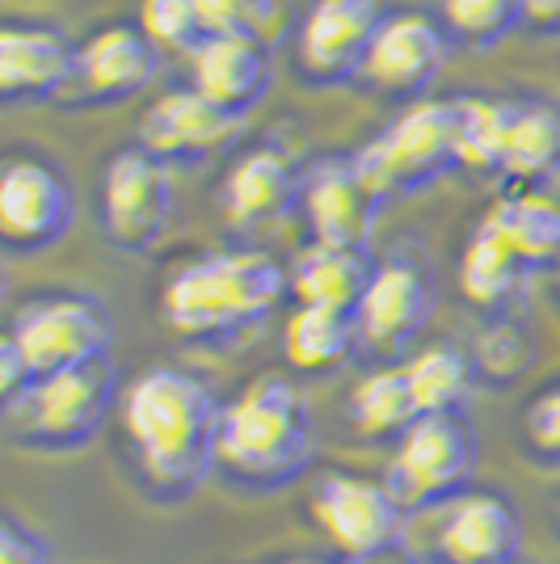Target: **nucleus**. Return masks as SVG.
Listing matches in <instances>:
<instances>
[{
	"mask_svg": "<svg viewBox=\"0 0 560 564\" xmlns=\"http://www.w3.org/2000/svg\"><path fill=\"white\" fill-rule=\"evenodd\" d=\"M560 173V106L506 101V161L502 177L539 186Z\"/></svg>",
	"mask_w": 560,
	"mask_h": 564,
	"instance_id": "obj_23",
	"label": "nucleus"
},
{
	"mask_svg": "<svg viewBox=\"0 0 560 564\" xmlns=\"http://www.w3.org/2000/svg\"><path fill=\"white\" fill-rule=\"evenodd\" d=\"M9 337L22 346L34 379L85 367L110 354V312L89 295H39L13 312Z\"/></svg>",
	"mask_w": 560,
	"mask_h": 564,
	"instance_id": "obj_8",
	"label": "nucleus"
},
{
	"mask_svg": "<svg viewBox=\"0 0 560 564\" xmlns=\"http://www.w3.org/2000/svg\"><path fill=\"white\" fill-rule=\"evenodd\" d=\"M527 25H536L543 34L560 30V0H527Z\"/></svg>",
	"mask_w": 560,
	"mask_h": 564,
	"instance_id": "obj_36",
	"label": "nucleus"
},
{
	"mask_svg": "<svg viewBox=\"0 0 560 564\" xmlns=\"http://www.w3.org/2000/svg\"><path fill=\"white\" fill-rule=\"evenodd\" d=\"M308 510L325 531V540L346 556V564L388 556L405 540V510L388 494V485L371 476H354V471L316 476Z\"/></svg>",
	"mask_w": 560,
	"mask_h": 564,
	"instance_id": "obj_7",
	"label": "nucleus"
},
{
	"mask_svg": "<svg viewBox=\"0 0 560 564\" xmlns=\"http://www.w3.org/2000/svg\"><path fill=\"white\" fill-rule=\"evenodd\" d=\"M291 282L261 249H219L177 265L161 291V321L186 341H228L266 321Z\"/></svg>",
	"mask_w": 560,
	"mask_h": 564,
	"instance_id": "obj_2",
	"label": "nucleus"
},
{
	"mask_svg": "<svg viewBox=\"0 0 560 564\" xmlns=\"http://www.w3.org/2000/svg\"><path fill=\"white\" fill-rule=\"evenodd\" d=\"M76 80V47L51 25L0 30V97L4 101H47Z\"/></svg>",
	"mask_w": 560,
	"mask_h": 564,
	"instance_id": "obj_19",
	"label": "nucleus"
},
{
	"mask_svg": "<svg viewBox=\"0 0 560 564\" xmlns=\"http://www.w3.org/2000/svg\"><path fill=\"white\" fill-rule=\"evenodd\" d=\"M409 564H439V561H409Z\"/></svg>",
	"mask_w": 560,
	"mask_h": 564,
	"instance_id": "obj_39",
	"label": "nucleus"
},
{
	"mask_svg": "<svg viewBox=\"0 0 560 564\" xmlns=\"http://www.w3.org/2000/svg\"><path fill=\"white\" fill-rule=\"evenodd\" d=\"M557 286H560V265H557Z\"/></svg>",
	"mask_w": 560,
	"mask_h": 564,
	"instance_id": "obj_41",
	"label": "nucleus"
},
{
	"mask_svg": "<svg viewBox=\"0 0 560 564\" xmlns=\"http://www.w3.org/2000/svg\"><path fill=\"white\" fill-rule=\"evenodd\" d=\"M358 346L351 312H333V307H295L282 325V358L300 371V376H329L337 371L351 350Z\"/></svg>",
	"mask_w": 560,
	"mask_h": 564,
	"instance_id": "obj_25",
	"label": "nucleus"
},
{
	"mask_svg": "<svg viewBox=\"0 0 560 564\" xmlns=\"http://www.w3.org/2000/svg\"><path fill=\"white\" fill-rule=\"evenodd\" d=\"M118 397L122 392H118L115 362L106 354V358H94L85 367L39 379L22 400L4 404V417L22 443L80 447L97 434V425L106 422V413L115 409Z\"/></svg>",
	"mask_w": 560,
	"mask_h": 564,
	"instance_id": "obj_5",
	"label": "nucleus"
},
{
	"mask_svg": "<svg viewBox=\"0 0 560 564\" xmlns=\"http://www.w3.org/2000/svg\"><path fill=\"white\" fill-rule=\"evenodd\" d=\"M140 30L152 39L157 51H190L207 39L198 0H143L140 4Z\"/></svg>",
	"mask_w": 560,
	"mask_h": 564,
	"instance_id": "obj_32",
	"label": "nucleus"
},
{
	"mask_svg": "<svg viewBox=\"0 0 560 564\" xmlns=\"http://www.w3.org/2000/svg\"><path fill=\"white\" fill-rule=\"evenodd\" d=\"M472 362H476V379H489V383H514L518 376H527L536 346H531V333L523 329L518 321H493L476 333L472 341Z\"/></svg>",
	"mask_w": 560,
	"mask_h": 564,
	"instance_id": "obj_30",
	"label": "nucleus"
},
{
	"mask_svg": "<svg viewBox=\"0 0 560 564\" xmlns=\"http://www.w3.org/2000/svg\"><path fill=\"white\" fill-rule=\"evenodd\" d=\"M384 18L388 13L379 0H312L295 39L300 72L316 85H342L351 76H363Z\"/></svg>",
	"mask_w": 560,
	"mask_h": 564,
	"instance_id": "obj_11",
	"label": "nucleus"
},
{
	"mask_svg": "<svg viewBox=\"0 0 560 564\" xmlns=\"http://www.w3.org/2000/svg\"><path fill=\"white\" fill-rule=\"evenodd\" d=\"M557 527H560V501H557Z\"/></svg>",
	"mask_w": 560,
	"mask_h": 564,
	"instance_id": "obj_40",
	"label": "nucleus"
},
{
	"mask_svg": "<svg viewBox=\"0 0 560 564\" xmlns=\"http://www.w3.org/2000/svg\"><path fill=\"white\" fill-rule=\"evenodd\" d=\"M173 182L161 161L140 148L110 156L101 177V228L122 253H148L173 224Z\"/></svg>",
	"mask_w": 560,
	"mask_h": 564,
	"instance_id": "obj_10",
	"label": "nucleus"
},
{
	"mask_svg": "<svg viewBox=\"0 0 560 564\" xmlns=\"http://www.w3.org/2000/svg\"><path fill=\"white\" fill-rule=\"evenodd\" d=\"M161 51L140 25H106L76 47V85L89 101H127L152 85Z\"/></svg>",
	"mask_w": 560,
	"mask_h": 564,
	"instance_id": "obj_17",
	"label": "nucleus"
},
{
	"mask_svg": "<svg viewBox=\"0 0 560 564\" xmlns=\"http://www.w3.org/2000/svg\"><path fill=\"white\" fill-rule=\"evenodd\" d=\"M34 383H39V379H34V371H30L22 346L4 333V341H0V400L13 404V400H22Z\"/></svg>",
	"mask_w": 560,
	"mask_h": 564,
	"instance_id": "obj_35",
	"label": "nucleus"
},
{
	"mask_svg": "<svg viewBox=\"0 0 560 564\" xmlns=\"http://www.w3.org/2000/svg\"><path fill=\"white\" fill-rule=\"evenodd\" d=\"M472 468H476V438L460 422V413H430L409 425V434L397 443L384 485L405 514H421L464 494Z\"/></svg>",
	"mask_w": 560,
	"mask_h": 564,
	"instance_id": "obj_6",
	"label": "nucleus"
},
{
	"mask_svg": "<svg viewBox=\"0 0 560 564\" xmlns=\"http://www.w3.org/2000/svg\"><path fill=\"white\" fill-rule=\"evenodd\" d=\"M523 279H527V265L518 261V253L493 228L476 224V232L467 236L460 253V291L467 304L481 312H497L518 295Z\"/></svg>",
	"mask_w": 560,
	"mask_h": 564,
	"instance_id": "obj_26",
	"label": "nucleus"
},
{
	"mask_svg": "<svg viewBox=\"0 0 560 564\" xmlns=\"http://www.w3.org/2000/svg\"><path fill=\"white\" fill-rule=\"evenodd\" d=\"M451 59V30L430 13H388L363 64V80L388 97H418Z\"/></svg>",
	"mask_w": 560,
	"mask_h": 564,
	"instance_id": "obj_13",
	"label": "nucleus"
},
{
	"mask_svg": "<svg viewBox=\"0 0 560 564\" xmlns=\"http://www.w3.org/2000/svg\"><path fill=\"white\" fill-rule=\"evenodd\" d=\"M527 22V0H443V25L451 39L476 51H493Z\"/></svg>",
	"mask_w": 560,
	"mask_h": 564,
	"instance_id": "obj_29",
	"label": "nucleus"
},
{
	"mask_svg": "<svg viewBox=\"0 0 560 564\" xmlns=\"http://www.w3.org/2000/svg\"><path fill=\"white\" fill-rule=\"evenodd\" d=\"M219 413L215 392L182 367H148L118 397V422L143 480L169 497H186L215 464Z\"/></svg>",
	"mask_w": 560,
	"mask_h": 564,
	"instance_id": "obj_1",
	"label": "nucleus"
},
{
	"mask_svg": "<svg viewBox=\"0 0 560 564\" xmlns=\"http://www.w3.org/2000/svg\"><path fill=\"white\" fill-rule=\"evenodd\" d=\"M0 564H55V552L39 531H30L18 518L0 522Z\"/></svg>",
	"mask_w": 560,
	"mask_h": 564,
	"instance_id": "obj_34",
	"label": "nucleus"
},
{
	"mask_svg": "<svg viewBox=\"0 0 560 564\" xmlns=\"http://www.w3.org/2000/svg\"><path fill=\"white\" fill-rule=\"evenodd\" d=\"M430 307H434V295H430V279L421 274V265L405 258L379 261L363 300L354 307L358 346L375 358H397L418 341V333L430 321Z\"/></svg>",
	"mask_w": 560,
	"mask_h": 564,
	"instance_id": "obj_12",
	"label": "nucleus"
},
{
	"mask_svg": "<svg viewBox=\"0 0 560 564\" xmlns=\"http://www.w3.org/2000/svg\"><path fill=\"white\" fill-rule=\"evenodd\" d=\"M76 224L68 177L43 156L13 152L0 165V240L13 253H43Z\"/></svg>",
	"mask_w": 560,
	"mask_h": 564,
	"instance_id": "obj_9",
	"label": "nucleus"
},
{
	"mask_svg": "<svg viewBox=\"0 0 560 564\" xmlns=\"http://www.w3.org/2000/svg\"><path fill=\"white\" fill-rule=\"evenodd\" d=\"M304 182L295 165L274 152V148H254L245 152L219 189V212L228 219V228H257V224H270L282 212H291V203H300Z\"/></svg>",
	"mask_w": 560,
	"mask_h": 564,
	"instance_id": "obj_20",
	"label": "nucleus"
},
{
	"mask_svg": "<svg viewBox=\"0 0 560 564\" xmlns=\"http://www.w3.org/2000/svg\"><path fill=\"white\" fill-rule=\"evenodd\" d=\"M282 564H337V561H282Z\"/></svg>",
	"mask_w": 560,
	"mask_h": 564,
	"instance_id": "obj_38",
	"label": "nucleus"
},
{
	"mask_svg": "<svg viewBox=\"0 0 560 564\" xmlns=\"http://www.w3.org/2000/svg\"><path fill=\"white\" fill-rule=\"evenodd\" d=\"M354 564H409V561H400L397 552H388V556H371V561H354Z\"/></svg>",
	"mask_w": 560,
	"mask_h": 564,
	"instance_id": "obj_37",
	"label": "nucleus"
},
{
	"mask_svg": "<svg viewBox=\"0 0 560 564\" xmlns=\"http://www.w3.org/2000/svg\"><path fill=\"white\" fill-rule=\"evenodd\" d=\"M523 438L539 464H560V383L539 392L523 413Z\"/></svg>",
	"mask_w": 560,
	"mask_h": 564,
	"instance_id": "obj_33",
	"label": "nucleus"
},
{
	"mask_svg": "<svg viewBox=\"0 0 560 564\" xmlns=\"http://www.w3.org/2000/svg\"><path fill=\"white\" fill-rule=\"evenodd\" d=\"M240 127H245V118L211 106L203 94L169 89L140 115L136 140H140V152L161 161L164 169L198 165V161L215 156L224 143H233Z\"/></svg>",
	"mask_w": 560,
	"mask_h": 564,
	"instance_id": "obj_14",
	"label": "nucleus"
},
{
	"mask_svg": "<svg viewBox=\"0 0 560 564\" xmlns=\"http://www.w3.org/2000/svg\"><path fill=\"white\" fill-rule=\"evenodd\" d=\"M190 89L245 118L270 89V47L240 34L203 39L190 55Z\"/></svg>",
	"mask_w": 560,
	"mask_h": 564,
	"instance_id": "obj_18",
	"label": "nucleus"
},
{
	"mask_svg": "<svg viewBox=\"0 0 560 564\" xmlns=\"http://www.w3.org/2000/svg\"><path fill=\"white\" fill-rule=\"evenodd\" d=\"M198 18L207 39L240 34V39H274V25L282 18V0H198Z\"/></svg>",
	"mask_w": 560,
	"mask_h": 564,
	"instance_id": "obj_31",
	"label": "nucleus"
},
{
	"mask_svg": "<svg viewBox=\"0 0 560 564\" xmlns=\"http://www.w3.org/2000/svg\"><path fill=\"white\" fill-rule=\"evenodd\" d=\"M460 169L502 173L506 161V101L460 97Z\"/></svg>",
	"mask_w": 560,
	"mask_h": 564,
	"instance_id": "obj_28",
	"label": "nucleus"
},
{
	"mask_svg": "<svg viewBox=\"0 0 560 564\" xmlns=\"http://www.w3.org/2000/svg\"><path fill=\"white\" fill-rule=\"evenodd\" d=\"M354 169L379 203L439 182L443 173L460 169V106L409 101L405 115L354 152Z\"/></svg>",
	"mask_w": 560,
	"mask_h": 564,
	"instance_id": "obj_4",
	"label": "nucleus"
},
{
	"mask_svg": "<svg viewBox=\"0 0 560 564\" xmlns=\"http://www.w3.org/2000/svg\"><path fill=\"white\" fill-rule=\"evenodd\" d=\"M346 417L358 430V438H367V443H400L409 434V425L421 417L405 367L388 362V367L367 371L351 388Z\"/></svg>",
	"mask_w": 560,
	"mask_h": 564,
	"instance_id": "obj_24",
	"label": "nucleus"
},
{
	"mask_svg": "<svg viewBox=\"0 0 560 564\" xmlns=\"http://www.w3.org/2000/svg\"><path fill=\"white\" fill-rule=\"evenodd\" d=\"M523 547V518L510 497L493 489H464L446 501L434 552L439 564H514Z\"/></svg>",
	"mask_w": 560,
	"mask_h": 564,
	"instance_id": "obj_16",
	"label": "nucleus"
},
{
	"mask_svg": "<svg viewBox=\"0 0 560 564\" xmlns=\"http://www.w3.org/2000/svg\"><path fill=\"white\" fill-rule=\"evenodd\" d=\"M300 207H304L308 228H312V245L363 253L384 203L363 186L354 156H325L308 169Z\"/></svg>",
	"mask_w": 560,
	"mask_h": 564,
	"instance_id": "obj_15",
	"label": "nucleus"
},
{
	"mask_svg": "<svg viewBox=\"0 0 560 564\" xmlns=\"http://www.w3.org/2000/svg\"><path fill=\"white\" fill-rule=\"evenodd\" d=\"M400 367L409 376V388H413L421 417H430V413H460L464 400L472 397V388H476V362L455 341H434V346L418 350Z\"/></svg>",
	"mask_w": 560,
	"mask_h": 564,
	"instance_id": "obj_27",
	"label": "nucleus"
},
{
	"mask_svg": "<svg viewBox=\"0 0 560 564\" xmlns=\"http://www.w3.org/2000/svg\"><path fill=\"white\" fill-rule=\"evenodd\" d=\"M371 274L375 265L367 261V253L312 245V249H304L300 258L291 261L287 282H291L295 307H333V312H351L354 316Z\"/></svg>",
	"mask_w": 560,
	"mask_h": 564,
	"instance_id": "obj_21",
	"label": "nucleus"
},
{
	"mask_svg": "<svg viewBox=\"0 0 560 564\" xmlns=\"http://www.w3.org/2000/svg\"><path fill=\"white\" fill-rule=\"evenodd\" d=\"M316 434L300 388L287 376H257L224 404L215 434V468L236 485L270 489L300 476L312 459Z\"/></svg>",
	"mask_w": 560,
	"mask_h": 564,
	"instance_id": "obj_3",
	"label": "nucleus"
},
{
	"mask_svg": "<svg viewBox=\"0 0 560 564\" xmlns=\"http://www.w3.org/2000/svg\"><path fill=\"white\" fill-rule=\"evenodd\" d=\"M485 228L510 245L527 270L536 265H560V203L543 189H510L493 203Z\"/></svg>",
	"mask_w": 560,
	"mask_h": 564,
	"instance_id": "obj_22",
	"label": "nucleus"
}]
</instances>
